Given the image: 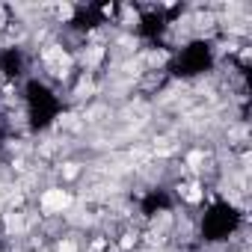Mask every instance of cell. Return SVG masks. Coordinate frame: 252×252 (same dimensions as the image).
Instances as JSON below:
<instances>
[{
    "label": "cell",
    "mask_w": 252,
    "mask_h": 252,
    "mask_svg": "<svg viewBox=\"0 0 252 252\" xmlns=\"http://www.w3.org/2000/svg\"><path fill=\"white\" fill-rule=\"evenodd\" d=\"M57 252H77V243H74V240H63Z\"/></svg>",
    "instance_id": "2"
},
{
    "label": "cell",
    "mask_w": 252,
    "mask_h": 252,
    "mask_svg": "<svg viewBox=\"0 0 252 252\" xmlns=\"http://www.w3.org/2000/svg\"><path fill=\"white\" fill-rule=\"evenodd\" d=\"M68 205H71V193L68 190L54 187V190H45V196H42V211L45 214H63Z\"/></svg>",
    "instance_id": "1"
}]
</instances>
